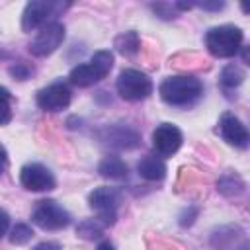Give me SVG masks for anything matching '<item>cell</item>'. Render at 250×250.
I'll return each instance as SVG.
<instances>
[{"instance_id": "4fadbf2b", "label": "cell", "mask_w": 250, "mask_h": 250, "mask_svg": "<svg viewBox=\"0 0 250 250\" xmlns=\"http://www.w3.org/2000/svg\"><path fill=\"white\" fill-rule=\"evenodd\" d=\"M100 139L113 146V148H119V150H129V148H135L139 143H141V137L135 129H129L125 125H107L100 131Z\"/></svg>"}, {"instance_id": "44dd1931", "label": "cell", "mask_w": 250, "mask_h": 250, "mask_svg": "<svg viewBox=\"0 0 250 250\" xmlns=\"http://www.w3.org/2000/svg\"><path fill=\"white\" fill-rule=\"evenodd\" d=\"M12 119V109H10V98H2L0 96V125L10 123Z\"/></svg>"}, {"instance_id": "ac0fdd59", "label": "cell", "mask_w": 250, "mask_h": 250, "mask_svg": "<svg viewBox=\"0 0 250 250\" xmlns=\"http://www.w3.org/2000/svg\"><path fill=\"white\" fill-rule=\"evenodd\" d=\"M102 230H104V225L98 221V219H86L82 221L78 227H76V232L86 238V240H94V238H100L102 236Z\"/></svg>"}, {"instance_id": "277c9868", "label": "cell", "mask_w": 250, "mask_h": 250, "mask_svg": "<svg viewBox=\"0 0 250 250\" xmlns=\"http://www.w3.org/2000/svg\"><path fill=\"white\" fill-rule=\"evenodd\" d=\"M115 86H117L119 96L123 100H129V102H139V100H145L152 94L150 78L145 72L135 70V68H123L119 72Z\"/></svg>"}, {"instance_id": "4316f807", "label": "cell", "mask_w": 250, "mask_h": 250, "mask_svg": "<svg viewBox=\"0 0 250 250\" xmlns=\"http://www.w3.org/2000/svg\"><path fill=\"white\" fill-rule=\"evenodd\" d=\"M96 250H115V248H113V244H111V242H107V240H105V242H100V246H98Z\"/></svg>"}, {"instance_id": "7c38bea8", "label": "cell", "mask_w": 250, "mask_h": 250, "mask_svg": "<svg viewBox=\"0 0 250 250\" xmlns=\"http://www.w3.org/2000/svg\"><path fill=\"white\" fill-rule=\"evenodd\" d=\"M219 133H221V137L229 145H232L236 148H246L248 146V141H250L248 129L232 113H223L221 115V119H219Z\"/></svg>"}, {"instance_id": "9a60e30c", "label": "cell", "mask_w": 250, "mask_h": 250, "mask_svg": "<svg viewBox=\"0 0 250 250\" xmlns=\"http://www.w3.org/2000/svg\"><path fill=\"white\" fill-rule=\"evenodd\" d=\"M98 172L100 176L109 178V180H123L127 178V164L119 156H107L100 162Z\"/></svg>"}, {"instance_id": "7402d4cb", "label": "cell", "mask_w": 250, "mask_h": 250, "mask_svg": "<svg viewBox=\"0 0 250 250\" xmlns=\"http://www.w3.org/2000/svg\"><path fill=\"white\" fill-rule=\"evenodd\" d=\"M29 72H31V68H29L27 64H21V62H18L16 66H12V68H10V74H12V76H16L18 80H25V78L29 76Z\"/></svg>"}, {"instance_id": "8fae6325", "label": "cell", "mask_w": 250, "mask_h": 250, "mask_svg": "<svg viewBox=\"0 0 250 250\" xmlns=\"http://www.w3.org/2000/svg\"><path fill=\"white\" fill-rule=\"evenodd\" d=\"M182 131L172 123H162L152 131V146L158 156H172L182 146Z\"/></svg>"}, {"instance_id": "52a82bcc", "label": "cell", "mask_w": 250, "mask_h": 250, "mask_svg": "<svg viewBox=\"0 0 250 250\" xmlns=\"http://www.w3.org/2000/svg\"><path fill=\"white\" fill-rule=\"evenodd\" d=\"M64 39V25L61 21H51L41 27L35 39L29 43V53L33 57H49Z\"/></svg>"}, {"instance_id": "3957f363", "label": "cell", "mask_w": 250, "mask_h": 250, "mask_svg": "<svg viewBox=\"0 0 250 250\" xmlns=\"http://www.w3.org/2000/svg\"><path fill=\"white\" fill-rule=\"evenodd\" d=\"M113 66V55L111 51H96L94 57L90 59V62H84V64H78L70 70L68 78L74 86H80V88H88L100 80H104L109 70Z\"/></svg>"}, {"instance_id": "83f0119b", "label": "cell", "mask_w": 250, "mask_h": 250, "mask_svg": "<svg viewBox=\"0 0 250 250\" xmlns=\"http://www.w3.org/2000/svg\"><path fill=\"white\" fill-rule=\"evenodd\" d=\"M0 96H2V98H10V92H8L4 86H0Z\"/></svg>"}, {"instance_id": "7a4b0ae2", "label": "cell", "mask_w": 250, "mask_h": 250, "mask_svg": "<svg viewBox=\"0 0 250 250\" xmlns=\"http://www.w3.org/2000/svg\"><path fill=\"white\" fill-rule=\"evenodd\" d=\"M242 39H244V35L240 31V27L225 23V25L211 27L205 33V47L217 59H230L242 47Z\"/></svg>"}, {"instance_id": "ffe728a7", "label": "cell", "mask_w": 250, "mask_h": 250, "mask_svg": "<svg viewBox=\"0 0 250 250\" xmlns=\"http://www.w3.org/2000/svg\"><path fill=\"white\" fill-rule=\"evenodd\" d=\"M31 236H33V230H31L27 225L18 223V225L12 229V232H10V242H12V244H16V246H20V244L29 242V240H31Z\"/></svg>"}, {"instance_id": "9c48e42d", "label": "cell", "mask_w": 250, "mask_h": 250, "mask_svg": "<svg viewBox=\"0 0 250 250\" xmlns=\"http://www.w3.org/2000/svg\"><path fill=\"white\" fill-rule=\"evenodd\" d=\"M59 8H61V4L47 2V0H31V2H27L25 8H23V14H21V29L23 31L37 29L39 25L47 23V20Z\"/></svg>"}, {"instance_id": "6da1fadb", "label": "cell", "mask_w": 250, "mask_h": 250, "mask_svg": "<svg viewBox=\"0 0 250 250\" xmlns=\"http://www.w3.org/2000/svg\"><path fill=\"white\" fill-rule=\"evenodd\" d=\"M158 94L170 105H189L201 98L203 84L199 78H195L191 74L168 76L158 86Z\"/></svg>"}, {"instance_id": "2e32d148", "label": "cell", "mask_w": 250, "mask_h": 250, "mask_svg": "<svg viewBox=\"0 0 250 250\" xmlns=\"http://www.w3.org/2000/svg\"><path fill=\"white\" fill-rule=\"evenodd\" d=\"M244 78H246V72L238 64H227L223 68V72H221L219 82H221V88L223 90H234L236 86L242 84Z\"/></svg>"}, {"instance_id": "8992f818", "label": "cell", "mask_w": 250, "mask_h": 250, "mask_svg": "<svg viewBox=\"0 0 250 250\" xmlns=\"http://www.w3.org/2000/svg\"><path fill=\"white\" fill-rule=\"evenodd\" d=\"M31 221L43 230H61V229L68 227L70 215L57 201L41 199V201H37V205L31 213Z\"/></svg>"}, {"instance_id": "d4e9b609", "label": "cell", "mask_w": 250, "mask_h": 250, "mask_svg": "<svg viewBox=\"0 0 250 250\" xmlns=\"http://www.w3.org/2000/svg\"><path fill=\"white\" fill-rule=\"evenodd\" d=\"M191 6H199L203 10H221L225 4L223 2H215V4H191Z\"/></svg>"}, {"instance_id": "603a6c76", "label": "cell", "mask_w": 250, "mask_h": 250, "mask_svg": "<svg viewBox=\"0 0 250 250\" xmlns=\"http://www.w3.org/2000/svg\"><path fill=\"white\" fill-rule=\"evenodd\" d=\"M33 250H61V244L55 242V240H43V242H39Z\"/></svg>"}, {"instance_id": "cb8c5ba5", "label": "cell", "mask_w": 250, "mask_h": 250, "mask_svg": "<svg viewBox=\"0 0 250 250\" xmlns=\"http://www.w3.org/2000/svg\"><path fill=\"white\" fill-rule=\"evenodd\" d=\"M8 225H10V217L6 215V211H2V209H0V238L6 234Z\"/></svg>"}, {"instance_id": "e0dca14e", "label": "cell", "mask_w": 250, "mask_h": 250, "mask_svg": "<svg viewBox=\"0 0 250 250\" xmlns=\"http://www.w3.org/2000/svg\"><path fill=\"white\" fill-rule=\"evenodd\" d=\"M115 47L119 53L123 55H135L141 47V41H139V35L135 31H125L123 35H119L115 39Z\"/></svg>"}, {"instance_id": "5b68a950", "label": "cell", "mask_w": 250, "mask_h": 250, "mask_svg": "<svg viewBox=\"0 0 250 250\" xmlns=\"http://www.w3.org/2000/svg\"><path fill=\"white\" fill-rule=\"evenodd\" d=\"M88 203L90 207L96 211V219L104 225L109 227L115 223L117 219V207L121 203V193L115 188H96L90 195H88Z\"/></svg>"}, {"instance_id": "484cf974", "label": "cell", "mask_w": 250, "mask_h": 250, "mask_svg": "<svg viewBox=\"0 0 250 250\" xmlns=\"http://www.w3.org/2000/svg\"><path fill=\"white\" fill-rule=\"evenodd\" d=\"M6 164H8V152H6V148L0 145V172L6 168Z\"/></svg>"}, {"instance_id": "ba28073f", "label": "cell", "mask_w": 250, "mask_h": 250, "mask_svg": "<svg viewBox=\"0 0 250 250\" xmlns=\"http://www.w3.org/2000/svg\"><path fill=\"white\" fill-rule=\"evenodd\" d=\"M20 182L25 189L29 191H49L55 188V176L53 172L39 164V162H31V164H25L21 170H20Z\"/></svg>"}, {"instance_id": "5bb4252c", "label": "cell", "mask_w": 250, "mask_h": 250, "mask_svg": "<svg viewBox=\"0 0 250 250\" xmlns=\"http://www.w3.org/2000/svg\"><path fill=\"white\" fill-rule=\"evenodd\" d=\"M137 172L141 178L148 180V182H156V180H162L166 176V164L162 162L160 156L156 154H146L139 160L137 164Z\"/></svg>"}, {"instance_id": "30bf717a", "label": "cell", "mask_w": 250, "mask_h": 250, "mask_svg": "<svg viewBox=\"0 0 250 250\" xmlns=\"http://www.w3.org/2000/svg\"><path fill=\"white\" fill-rule=\"evenodd\" d=\"M70 104V88L64 82H53L37 92V105L45 111H61Z\"/></svg>"}, {"instance_id": "d6986e66", "label": "cell", "mask_w": 250, "mask_h": 250, "mask_svg": "<svg viewBox=\"0 0 250 250\" xmlns=\"http://www.w3.org/2000/svg\"><path fill=\"white\" fill-rule=\"evenodd\" d=\"M217 189L221 193H225V195H236V193H240L244 189V184H242V180L238 176H232L230 174V176H225V178L219 180Z\"/></svg>"}]
</instances>
